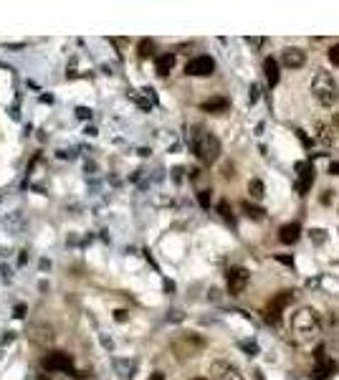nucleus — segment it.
<instances>
[{"label": "nucleus", "mask_w": 339, "mask_h": 380, "mask_svg": "<svg viewBox=\"0 0 339 380\" xmlns=\"http://www.w3.org/2000/svg\"><path fill=\"white\" fill-rule=\"evenodd\" d=\"M215 71V61L210 59V56H198V59H193L190 64H188V69H185V74L190 76H210Z\"/></svg>", "instance_id": "obj_10"}, {"label": "nucleus", "mask_w": 339, "mask_h": 380, "mask_svg": "<svg viewBox=\"0 0 339 380\" xmlns=\"http://www.w3.org/2000/svg\"><path fill=\"white\" fill-rule=\"evenodd\" d=\"M299 236H301L299 223H286V226H281V231H278L281 243H296V241H299Z\"/></svg>", "instance_id": "obj_12"}, {"label": "nucleus", "mask_w": 339, "mask_h": 380, "mask_svg": "<svg viewBox=\"0 0 339 380\" xmlns=\"http://www.w3.org/2000/svg\"><path fill=\"white\" fill-rule=\"evenodd\" d=\"M309 233H311V241H314V243H322V241H324V231H322V228H311Z\"/></svg>", "instance_id": "obj_22"}, {"label": "nucleus", "mask_w": 339, "mask_h": 380, "mask_svg": "<svg viewBox=\"0 0 339 380\" xmlns=\"http://www.w3.org/2000/svg\"><path fill=\"white\" fill-rule=\"evenodd\" d=\"M152 51H154V43H152L149 38H142V41H139V56L147 59V56H152Z\"/></svg>", "instance_id": "obj_19"}, {"label": "nucleus", "mask_w": 339, "mask_h": 380, "mask_svg": "<svg viewBox=\"0 0 339 380\" xmlns=\"http://www.w3.org/2000/svg\"><path fill=\"white\" fill-rule=\"evenodd\" d=\"M311 91H314V96L319 99V104H324V107H334L339 99L337 81L332 79L329 71H317V74H314V79H311Z\"/></svg>", "instance_id": "obj_2"}, {"label": "nucleus", "mask_w": 339, "mask_h": 380, "mask_svg": "<svg viewBox=\"0 0 339 380\" xmlns=\"http://www.w3.org/2000/svg\"><path fill=\"white\" fill-rule=\"evenodd\" d=\"M38 380H48V378H46V375H41V378H38Z\"/></svg>", "instance_id": "obj_34"}, {"label": "nucleus", "mask_w": 339, "mask_h": 380, "mask_svg": "<svg viewBox=\"0 0 339 380\" xmlns=\"http://www.w3.org/2000/svg\"><path fill=\"white\" fill-rule=\"evenodd\" d=\"M218 211H220V216H223V218H225L228 223H233V216H230V206H228L225 200H220V203H218Z\"/></svg>", "instance_id": "obj_20"}, {"label": "nucleus", "mask_w": 339, "mask_h": 380, "mask_svg": "<svg viewBox=\"0 0 339 380\" xmlns=\"http://www.w3.org/2000/svg\"><path fill=\"white\" fill-rule=\"evenodd\" d=\"M198 200H200L203 208H210V190H200L198 193Z\"/></svg>", "instance_id": "obj_21"}, {"label": "nucleus", "mask_w": 339, "mask_h": 380, "mask_svg": "<svg viewBox=\"0 0 339 380\" xmlns=\"http://www.w3.org/2000/svg\"><path fill=\"white\" fill-rule=\"evenodd\" d=\"M149 380H165V375H162V373H152V378Z\"/></svg>", "instance_id": "obj_31"}, {"label": "nucleus", "mask_w": 339, "mask_h": 380, "mask_svg": "<svg viewBox=\"0 0 339 380\" xmlns=\"http://www.w3.org/2000/svg\"><path fill=\"white\" fill-rule=\"evenodd\" d=\"M172 66H175V54H162L157 59V74L160 76H167L172 71Z\"/></svg>", "instance_id": "obj_15"}, {"label": "nucleus", "mask_w": 339, "mask_h": 380, "mask_svg": "<svg viewBox=\"0 0 339 380\" xmlns=\"http://www.w3.org/2000/svg\"><path fill=\"white\" fill-rule=\"evenodd\" d=\"M314 360H317V365H314V370H311V378L314 380H327L334 370H337V363L327 358L324 345H319V347L314 350Z\"/></svg>", "instance_id": "obj_3"}, {"label": "nucleus", "mask_w": 339, "mask_h": 380, "mask_svg": "<svg viewBox=\"0 0 339 380\" xmlns=\"http://www.w3.org/2000/svg\"><path fill=\"white\" fill-rule=\"evenodd\" d=\"M23 312H25V307H20V304H18V307H15V317H23Z\"/></svg>", "instance_id": "obj_30"}, {"label": "nucleus", "mask_w": 339, "mask_h": 380, "mask_svg": "<svg viewBox=\"0 0 339 380\" xmlns=\"http://www.w3.org/2000/svg\"><path fill=\"white\" fill-rule=\"evenodd\" d=\"M243 350H248V352H253V355L258 352V347H256L253 342H243Z\"/></svg>", "instance_id": "obj_26"}, {"label": "nucleus", "mask_w": 339, "mask_h": 380, "mask_svg": "<svg viewBox=\"0 0 339 380\" xmlns=\"http://www.w3.org/2000/svg\"><path fill=\"white\" fill-rule=\"evenodd\" d=\"M311 183H314V167L311 162H296V193L299 195H306L311 190Z\"/></svg>", "instance_id": "obj_6"}, {"label": "nucleus", "mask_w": 339, "mask_h": 380, "mask_svg": "<svg viewBox=\"0 0 339 380\" xmlns=\"http://www.w3.org/2000/svg\"><path fill=\"white\" fill-rule=\"evenodd\" d=\"M329 61H332L334 66H339V43H337V46H332V48H329Z\"/></svg>", "instance_id": "obj_23"}, {"label": "nucleus", "mask_w": 339, "mask_h": 380, "mask_svg": "<svg viewBox=\"0 0 339 380\" xmlns=\"http://www.w3.org/2000/svg\"><path fill=\"white\" fill-rule=\"evenodd\" d=\"M193 380H205V378H193Z\"/></svg>", "instance_id": "obj_35"}, {"label": "nucleus", "mask_w": 339, "mask_h": 380, "mask_svg": "<svg viewBox=\"0 0 339 380\" xmlns=\"http://www.w3.org/2000/svg\"><path fill=\"white\" fill-rule=\"evenodd\" d=\"M286 304H291V292H281V294H276L269 307H266V312H264V317H266V322L269 324H281V312H283V307Z\"/></svg>", "instance_id": "obj_4"}, {"label": "nucleus", "mask_w": 339, "mask_h": 380, "mask_svg": "<svg viewBox=\"0 0 339 380\" xmlns=\"http://www.w3.org/2000/svg\"><path fill=\"white\" fill-rule=\"evenodd\" d=\"M256 380H266V378H264V373H261V370H256Z\"/></svg>", "instance_id": "obj_32"}, {"label": "nucleus", "mask_w": 339, "mask_h": 380, "mask_svg": "<svg viewBox=\"0 0 339 380\" xmlns=\"http://www.w3.org/2000/svg\"><path fill=\"white\" fill-rule=\"evenodd\" d=\"M230 102L225 96H215V99H207L203 102V112H210V114H220V112H228Z\"/></svg>", "instance_id": "obj_13"}, {"label": "nucleus", "mask_w": 339, "mask_h": 380, "mask_svg": "<svg viewBox=\"0 0 339 380\" xmlns=\"http://www.w3.org/2000/svg\"><path fill=\"white\" fill-rule=\"evenodd\" d=\"M281 61H283V66H289V69H299V66H304L306 64V54H304V48H283V54H281Z\"/></svg>", "instance_id": "obj_11"}, {"label": "nucleus", "mask_w": 339, "mask_h": 380, "mask_svg": "<svg viewBox=\"0 0 339 380\" xmlns=\"http://www.w3.org/2000/svg\"><path fill=\"white\" fill-rule=\"evenodd\" d=\"M329 172H332V175H339V162H332V165H329Z\"/></svg>", "instance_id": "obj_29"}, {"label": "nucleus", "mask_w": 339, "mask_h": 380, "mask_svg": "<svg viewBox=\"0 0 339 380\" xmlns=\"http://www.w3.org/2000/svg\"><path fill=\"white\" fill-rule=\"evenodd\" d=\"M190 145H193V152L203 160L205 165L215 162V160H218V155H220V142H218V137H215V135H210V132L203 130V127H195V130H193Z\"/></svg>", "instance_id": "obj_1"}, {"label": "nucleus", "mask_w": 339, "mask_h": 380, "mask_svg": "<svg viewBox=\"0 0 339 380\" xmlns=\"http://www.w3.org/2000/svg\"><path fill=\"white\" fill-rule=\"evenodd\" d=\"M258 96H261V86H258V84H253V86H251V102H256Z\"/></svg>", "instance_id": "obj_24"}, {"label": "nucleus", "mask_w": 339, "mask_h": 380, "mask_svg": "<svg viewBox=\"0 0 339 380\" xmlns=\"http://www.w3.org/2000/svg\"><path fill=\"white\" fill-rule=\"evenodd\" d=\"M210 375H213L215 380H243L241 370H238L236 365L225 363V360H218V363H213V365H210Z\"/></svg>", "instance_id": "obj_9"}, {"label": "nucleus", "mask_w": 339, "mask_h": 380, "mask_svg": "<svg viewBox=\"0 0 339 380\" xmlns=\"http://www.w3.org/2000/svg\"><path fill=\"white\" fill-rule=\"evenodd\" d=\"M264 71H266V79H269V86H276L278 79H281V71H278V64H276L273 56H269V59L264 61Z\"/></svg>", "instance_id": "obj_14"}, {"label": "nucleus", "mask_w": 339, "mask_h": 380, "mask_svg": "<svg viewBox=\"0 0 339 380\" xmlns=\"http://www.w3.org/2000/svg\"><path fill=\"white\" fill-rule=\"evenodd\" d=\"M43 368L46 370H61V373H71L73 370V358L66 352H48L43 358Z\"/></svg>", "instance_id": "obj_8"}, {"label": "nucleus", "mask_w": 339, "mask_h": 380, "mask_svg": "<svg viewBox=\"0 0 339 380\" xmlns=\"http://www.w3.org/2000/svg\"><path fill=\"white\" fill-rule=\"evenodd\" d=\"M334 127H337V130H339V112H337V114H334Z\"/></svg>", "instance_id": "obj_33"}, {"label": "nucleus", "mask_w": 339, "mask_h": 380, "mask_svg": "<svg viewBox=\"0 0 339 380\" xmlns=\"http://www.w3.org/2000/svg\"><path fill=\"white\" fill-rule=\"evenodd\" d=\"M264 190H266V188H264L261 180H251V183H248V193H251V198L261 200V198H264Z\"/></svg>", "instance_id": "obj_17"}, {"label": "nucleus", "mask_w": 339, "mask_h": 380, "mask_svg": "<svg viewBox=\"0 0 339 380\" xmlns=\"http://www.w3.org/2000/svg\"><path fill=\"white\" fill-rule=\"evenodd\" d=\"M276 259H278L281 264H286V266H291V264H294V261H291V256H276Z\"/></svg>", "instance_id": "obj_27"}, {"label": "nucleus", "mask_w": 339, "mask_h": 380, "mask_svg": "<svg viewBox=\"0 0 339 380\" xmlns=\"http://www.w3.org/2000/svg\"><path fill=\"white\" fill-rule=\"evenodd\" d=\"M248 282H251V271H248V269L233 266V269L228 271V292H230V294H241V292L248 287Z\"/></svg>", "instance_id": "obj_7"}, {"label": "nucleus", "mask_w": 339, "mask_h": 380, "mask_svg": "<svg viewBox=\"0 0 339 380\" xmlns=\"http://www.w3.org/2000/svg\"><path fill=\"white\" fill-rule=\"evenodd\" d=\"M317 137L322 142H332V130L324 124V122H317Z\"/></svg>", "instance_id": "obj_18"}, {"label": "nucleus", "mask_w": 339, "mask_h": 380, "mask_svg": "<svg viewBox=\"0 0 339 380\" xmlns=\"http://www.w3.org/2000/svg\"><path fill=\"white\" fill-rule=\"evenodd\" d=\"M314 330H317V314H314L309 307L299 309V312L294 314V332H299L301 337H306V335H311Z\"/></svg>", "instance_id": "obj_5"}, {"label": "nucleus", "mask_w": 339, "mask_h": 380, "mask_svg": "<svg viewBox=\"0 0 339 380\" xmlns=\"http://www.w3.org/2000/svg\"><path fill=\"white\" fill-rule=\"evenodd\" d=\"M241 208L246 211V216H248V218H256V221H261V218L266 216V213H264V208H258V206H251L248 200H243V203H241Z\"/></svg>", "instance_id": "obj_16"}, {"label": "nucleus", "mask_w": 339, "mask_h": 380, "mask_svg": "<svg viewBox=\"0 0 339 380\" xmlns=\"http://www.w3.org/2000/svg\"><path fill=\"white\" fill-rule=\"evenodd\" d=\"M114 314H117V322H124V319H127V312H124V309H119V312H114Z\"/></svg>", "instance_id": "obj_28"}, {"label": "nucleus", "mask_w": 339, "mask_h": 380, "mask_svg": "<svg viewBox=\"0 0 339 380\" xmlns=\"http://www.w3.org/2000/svg\"><path fill=\"white\" fill-rule=\"evenodd\" d=\"M76 112H79V117H81V119H86V117H91V112H89L86 107H79Z\"/></svg>", "instance_id": "obj_25"}]
</instances>
